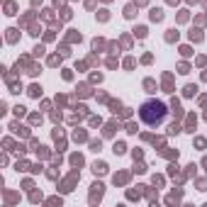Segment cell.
<instances>
[{"mask_svg":"<svg viewBox=\"0 0 207 207\" xmlns=\"http://www.w3.org/2000/svg\"><path fill=\"white\" fill-rule=\"evenodd\" d=\"M168 115V107L161 103V100H146V103L139 105V119L146 124V127H158L163 124Z\"/></svg>","mask_w":207,"mask_h":207,"instance_id":"6da1fadb","label":"cell"},{"mask_svg":"<svg viewBox=\"0 0 207 207\" xmlns=\"http://www.w3.org/2000/svg\"><path fill=\"white\" fill-rule=\"evenodd\" d=\"M161 20H163V10L161 7H154L151 10V22H161Z\"/></svg>","mask_w":207,"mask_h":207,"instance_id":"7a4b0ae2","label":"cell"},{"mask_svg":"<svg viewBox=\"0 0 207 207\" xmlns=\"http://www.w3.org/2000/svg\"><path fill=\"white\" fill-rule=\"evenodd\" d=\"M29 95H32V98H39V95H41V85H29Z\"/></svg>","mask_w":207,"mask_h":207,"instance_id":"3957f363","label":"cell"},{"mask_svg":"<svg viewBox=\"0 0 207 207\" xmlns=\"http://www.w3.org/2000/svg\"><path fill=\"white\" fill-rule=\"evenodd\" d=\"M124 149H127V146H124L122 141H115V146H112V151H115L117 156H119V154H124Z\"/></svg>","mask_w":207,"mask_h":207,"instance_id":"277c9868","label":"cell"},{"mask_svg":"<svg viewBox=\"0 0 207 207\" xmlns=\"http://www.w3.org/2000/svg\"><path fill=\"white\" fill-rule=\"evenodd\" d=\"M190 39H193V41H202V32H200V29H193V32H190Z\"/></svg>","mask_w":207,"mask_h":207,"instance_id":"5b68a950","label":"cell"},{"mask_svg":"<svg viewBox=\"0 0 207 207\" xmlns=\"http://www.w3.org/2000/svg\"><path fill=\"white\" fill-rule=\"evenodd\" d=\"M134 12H137L134 5H127V7H124V17H134Z\"/></svg>","mask_w":207,"mask_h":207,"instance_id":"8992f818","label":"cell"},{"mask_svg":"<svg viewBox=\"0 0 207 207\" xmlns=\"http://www.w3.org/2000/svg\"><path fill=\"white\" fill-rule=\"evenodd\" d=\"M195 93H197V85H185V95L188 98H193Z\"/></svg>","mask_w":207,"mask_h":207,"instance_id":"52a82bcc","label":"cell"},{"mask_svg":"<svg viewBox=\"0 0 207 207\" xmlns=\"http://www.w3.org/2000/svg\"><path fill=\"white\" fill-rule=\"evenodd\" d=\"M115 129H117V124H115V122H112V124H107V127H105V137H112V134H115Z\"/></svg>","mask_w":207,"mask_h":207,"instance_id":"ba28073f","label":"cell"},{"mask_svg":"<svg viewBox=\"0 0 207 207\" xmlns=\"http://www.w3.org/2000/svg\"><path fill=\"white\" fill-rule=\"evenodd\" d=\"M93 171H95V173H105V171H107V166L100 161V163H95V166H93Z\"/></svg>","mask_w":207,"mask_h":207,"instance_id":"9c48e42d","label":"cell"},{"mask_svg":"<svg viewBox=\"0 0 207 207\" xmlns=\"http://www.w3.org/2000/svg\"><path fill=\"white\" fill-rule=\"evenodd\" d=\"M134 34H137L139 39H144V37H146V27H137V29H134Z\"/></svg>","mask_w":207,"mask_h":207,"instance_id":"30bf717a","label":"cell"},{"mask_svg":"<svg viewBox=\"0 0 207 207\" xmlns=\"http://www.w3.org/2000/svg\"><path fill=\"white\" fill-rule=\"evenodd\" d=\"M173 39H178V32H175V29H168V34H166V41H173Z\"/></svg>","mask_w":207,"mask_h":207,"instance_id":"8fae6325","label":"cell"},{"mask_svg":"<svg viewBox=\"0 0 207 207\" xmlns=\"http://www.w3.org/2000/svg\"><path fill=\"white\" fill-rule=\"evenodd\" d=\"M110 107H112V112H122V103L117 100V103H110Z\"/></svg>","mask_w":207,"mask_h":207,"instance_id":"7c38bea8","label":"cell"},{"mask_svg":"<svg viewBox=\"0 0 207 207\" xmlns=\"http://www.w3.org/2000/svg\"><path fill=\"white\" fill-rule=\"evenodd\" d=\"M178 132H180V127H178V124L173 122L171 127H168V134H171V137H173V134H178Z\"/></svg>","mask_w":207,"mask_h":207,"instance_id":"4fadbf2b","label":"cell"},{"mask_svg":"<svg viewBox=\"0 0 207 207\" xmlns=\"http://www.w3.org/2000/svg\"><path fill=\"white\" fill-rule=\"evenodd\" d=\"M15 32H17V29H7V41H15V39H17Z\"/></svg>","mask_w":207,"mask_h":207,"instance_id":"5bb4252c","label":"cell"},{"mask_svg":"<svg viewBox=\"0 0 207 207\" xmlns=\"http://www.w3.org/2000/svg\"><path fill=\"white\" fill-rule=\"evenodd\" d=\"M73 139H76V141H83V139H85V132H78V129H76V134H73Z\"/></svg>","mask_w":207,"mask_h":207,"instance_id":"9a60e30c","label":"cell"},{"mask_svg":"<svg viewBox=\"0 0 207 207\" xmlns=\"http://www.w3.org/2000/svg\"><path fill=\"white\" fill-rule=\"evenodd\" d=\"M100 146H103L100 139H98V141H90V149H93V151H100Z\"/></svg>","mask_w":207,"mask_h":207,"instance_id":"2e32d148","label":"cell"},{"mask_svg":"<svg viewBox=\"0 0 207 207\" xmlns=\"http://www.w3.org/2000/svg\"><path fill=\"white\" fill-rule=\"evenodd\" d=\"M78 93H80V95H88L90 90H88V85H78Z\"/></svg>","mask_w":207,"mask_h":207,"instance_id":"e0dca14e","label":"cell"},{"mask_svg":"<svg viewBox=\"0 0 207 207\" xmlns=\"http://www.w3.org/2000/svg\"><path fill=\"white\" fill-rule=\"evenodd\" d=\"M144 85L149 88V93H154V80H144Z\"/></svg>","mask_w":207,"mask_h":207,"instance_id":"ac0fdd59","label":"cell"},{"mask_svg":"<svg viewBox=\"0 0 207 207\" xmlns=\"http://www.w3.org/2000/svg\"><path fill=\"white\" fill-rule=\"evenodd\" d=\"M20 90H22V85H20V83H12V90H10V93H20Z\"/></svg>","mask_w":207,"mask_h":207,"instance_id":"d6986e66","label":"cell"},{"mask_svg":"<svg viewBox=\"0 0 207 207\" xmlns=\"http://www.w3.org/2000/svg\"><path fill=\"white\" fill-rule=\"evenodd\" d=\"M127 132L129 134H137V124H127Z\"/></svg>","mask_w":207,"mask_h":207,"instance_id":"ffe728a7","label":"cell"},{"mask_svg":"<svg viewBox=\"0 0 207 207\" xmlns=\"http://www.w3.org/2000/svg\"><path fill=\"white\" fill-rule=\"evenodd\" d=\"M71 161H73V163H76V166H80V163H83V158H80V156H78V154H76V156H73V158H71Z\"/></svg>","mask_w":207,"mask_h":207,"instance_id":"44dd1931","label":"cell"},{"mask_svg":"<svg viewBox=\"0 0 207 207\" xmlns=\"http://www.w3.org/2000/svg\"><path fill=\"white\" fill-rule=\"evenodd\" d=\"M44 54V46H34V56H41Z\"/></svg>","mask_w":207,"mask_h":207,"instance_id":"7402d4cb","label":"cell"},{"mask_svg":"<svg viewBox=\"0 0 207 207\" xmlns=\"http://www.w3.org/2000/svg\"><path fill=\"white\" fill-rule=\"evenodd\" d=\"M134 2H137V5H146V0H134Z\"/></svg>","mask_w":207,"mask_h":207,"instance_id":"603a6c76","label":"cell"}]
</instances>
